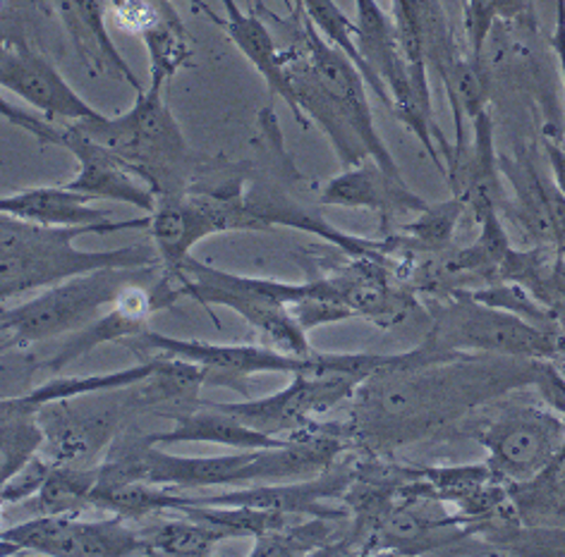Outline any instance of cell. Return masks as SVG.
Returning a JSON list of instances; mask_svg holds the SVG:
<instances>
[{
  "label": "cell",
  "instance_id": "1",
  "mask_svg": "<svg viewBox=\"0 0 565 557\" xmlns=\"http://www.w3.org/2000/svg\"><path fill=\"white\" fill-rule=\"evenodd\" d=\"M544 362L441 352L424 340L360 385L350 399L352 442L386 454L427 440L491 399L536 385Z\"/></svg>",
  "mask_w": 565,
  "mask_h": 557
},
{
  "label": "cell",
  "instance_id": "2",
  "mask_svg": "<svg viewBox=\"0 0 565 557\" xmlns=\"http://www.w3.org/2000/svg\"><path fill=\"white\" fill-rule=\"evenodd\" d=\"M118 231H149V213L130 221H104L96 225L55 227L0 216V297L15 299L24 292L53 288L102 268H145L161 266L153 242H137L130 247L89 251L77 249L75 239L84 235H110Z\"/></svg>",
  "mask_w": 565,
  "mask_h": 557
},
{
  "label": "cell",
  "instance_id": "3",
  "mask_svg": "<svg viewBox=\"0 0 565 557\" xmlns=\"http://www.w3.org/2000/svg\"><path fill=\"white\" fill-rule=\"evenodd\" d=\"M168 276L175 280L182 299H194L206 311L211 307L231 309L237 317L245 319V323L259 335V342H264V345L298 356L312 354L315 345L309 342V333H305V328L292 317L290 307L312 294L343 304L338 299L335 280L331 276L309 282L252 278L202 264L194 256L182 261Z\"/></svg>",
  "mask_w": 565,
  "mask_h": 557
},
{
  "label": "cell",
  "instance_id": "4",
  "mask_svg": "<svg viewBox=\"0 0 565 557\" xmlns=\"http://www.w3.org/2000/svg\"><path fill=\"white\" fill-rule=\"evenodd\" d=\"M355 26L358 51L370 73V89L419 139L431 163L446 178L454 147L446 144L434 120L429 69L409 63L393 12H386L376 0H355Z\"/></svg>",
  "mask_w": 565,
  "mask_h": 557
},
{
  "label": "cell",
  "instance_id": "5",
  "mask_svg": "<svg viewBox=\"0 0 565 557\" xmlns=\"http://www.w3.org/2000/svg\"><path fill=\"white\" fill-rule=\"evenodd\" d=\"M77 125L84 135L132 168L159 199L190 190L200 175V161L166 106L163 89L145 87L122 116L104 113L102 118Z\"/></svg>",
  "mask_w": 565,
  "mask_h": 557
},
{
  "label": "cell",
  "instance_id": "6",
  "mask_svg": "<svg viewBox=\"0 0 565 557\" xmlns=\"http://www.w3.org/2000/svg\"><path fill=\"white\" fill-rule=\"evenodd\" d=\"M161 274V266L102 268L41 290L18 307H6L0 313L3 352H26L79 333L102 319L125 290L159 280Z\"/></svg>",
  "mask_w": 565,
  "mask_h": 557
},
{
  "label": "cell",
  "instance_id": "7",
  "mask_svg": "<svg viewBox=\"0 0 565 557\" xmlns=\"http://www.w3.org/2000/svg\"><path fill=\"white\" fill-rule=\"evenodd\" d=\"M401 356L403 352H319L317 366L290 376L286 388L259 399L225 403L223 407L257 431L286 440L317 424L321 414L355 397L366 378L395 364Z\"/></svg>",
  "mask_w": 565,
  "mask_h": 557
},
{
  "label": "cell",
  "instance_id": "8",
  "mask_svg": "<svg viewBox=\"0 0 565 557\" xmlns=\"http://www.w3.org/2000/svg\"><path fill=\"white\" fill-rule=\"evenodd\" d=\"M427 342L436 350L454 354L548 362H561L565 356L561 325H536L513 311L479 302L468 290H458L434 304Z\"/></svg>",
  "mask_w": 565,
  "mask_h": 557
},
{
  "label": "cell",
  "instance_id": "9",
  "mask_svg": "<svg viewBox=\"0 0 565 557\" xmlns=\"http://www.w3.org/2000/svg\"><path fill=\"white\" fill-rule=\"evenodd\" d=\"M245 192L247 180L245 175H237L225 182H194L185 192L159 199L157 208L149 213L147 233L159 251L166 274L190 259L192 249L209 237L249 231L259 233L247 208Z\"/></svg>",
  "mask_w": 565,
  "mask_h": 557
},
{
  "label": "cell",
  "instance_id": "10",
  "mask_svg": "<svg viewBox=\"0 0 565 557\" xmlns=\"http://www.w3.org/2000/svg\"><path fill=\"white\" fill-rule=\"evenodd\" d=\"M125 345H130L139 354H161L190 362L200 368L202 385L228 388L245 399L249 397V378L262 374L295 376L302 374V371H312L319 360L317 350L307 356H298L268 347L264 342L182 340L157 331L141 333L125 342Z\"/></svg>",
  "mask_w": 565,
  "mask_h": 557
},
{
  "label": "cell",
  "instance_id": "11",
  "mask_svg": "<svg viewBox=\"0 0 565 557\" xmlns=\"http://www.w3.org/2000/svg\"><path fill=\"white\" fill-rule=\"evenodd\" d=\"M472 436L487 450L491 474L515 485L554 464L565 440V419L548 405L511 407L477 426Z\"/></svg>",
  "mask_w": 565,
  "mask_h": 557
},
{
  "label": "cell",
  "instance_id": "12",
  "mask_svg": "<svg viewBox=\"0 0 565 557\" xmlns=\"http://www.w3.org/2000/svg\"><path fill=\"white\" fill-rule=\"evenodd\" d=\"M3 555L36 553L51 557H118L151 555L145 536L130 522L110 514L104 519H84L82 514H32L30 519L12 524L0 534Z\"/></svg>",
  "mask_w": 565,
  "mask_h": 557
},
{
  "label": "cell",
  "instance_id": "13",
  "mask_svg": "<svg viewBox=\"0 0 565 557\" xmlns=\"http://www.w3.org/2000/svg\"><path fill=\"white\" fill-rule=\"evenodd\" d=\"M295 18L300 22L298 36H295V49H298L309 67L315 69L317 77L323 82V87L331 92L335 104L341 106L343 116L348 118L350 127L355 130L360 141L364 144L370 159L376 161L393 178H403L398 163H395L391 149L386 147L384 137L379 135L376 122L372 116V101H370V84H366L364 75L355 67L343 51L331 46L323 39L317 26L309 22L305 12L295 6Z\"/></svg>",
  "mask_w": 565,
  "mask_h": 557
},
{
  "label": "cell",
  "instance_id": "14",
  "mask_svg": "<svg viewBox=\"0 0 565 557\" xmlns=\"http://www.w3.org/2000/svg\"><path fill=\"white\" fill-rule=\"evenodd\" d=\"M0 87L20 96L39 116L53 122H87L104 116L89 101H84V96L73 89V84L44 55L18 39H3L0 46Z\"/></svg>",
  "mask_w": 565,
  "mask_h": 557
},
{
  "label": "cell",
  "instance_id": "15",
  "mask_svg": "<svg viewBox=\"0 0 565 557\" xmlns=\"http://www.w3.org/2000/svg\"><path fill=\"white\" fill-rule=\"evenodd\" d=\"M355 446L350 426L312 424L286 438L276 448L254 450L252 460L237 471L235 489L257 483H290L317 479Z\"/></svg>",
  "mask_w": 565,
  "mask_h": 557
},
{
  "label": "cell",
  "instance_id": "16",
  "mask_svg": "<svg viewBox=\"0 0 565 557\" xmlns=\"http://www.w3.org/2000/svg\"><path fill=\"white\" fill-rule=\"evenodd\" d=\"M501 173L513 190V202L505 204L532 245L561 249L565 245V194L554 175L542 173L530 151L515 156L501 153Z\"/></svg>",
  "mask_w": 565,
  "mask_h": 557
},
{
  "label": "cell",
  "instance_id": "17",
  "mask_svg": "<svg viewBox=\"0 0 565 557\" xmlns=\"http://www.w3.org/2000/svg\"><path fill=\"white\" fill-rule=\"evenodd\" d=\"M49 6L53 15L58 18L70 44H73L79 63L94 77L122 82L135 92L145 89L130 63L125 61L122 51L108 34L106 0H49Z\"/></svg>",
  "mask_w": 565,
  "mask_h": 557
},
{
  "label": "cell",
  "instance_id": "18",
  "mask_svg": "<svg viewBox=\"0 0 565 557\" xmlns=\"http://www.w3.org/2000/svg\"><path fill=\"white\" fill-rule=\"evenodd\" d=\"M470 127V144L458 156L456 163L448 168L446 182L479 223L487 213L505 208V196L501 153L497 151V139H493L491 108L487 106L482 113H477Z\"/></svg>",
  "mask_w": 565,
  "mask_h": 557
},
{
  "label": "cell",
  "instance_id": "19",
  "mask_svg": "<svg viewBox=\"0 0 565 557\" xmlns=\"http://www.w3.org/2000/svg\"><path fill=\"white\" fill-rule=\"evenodd\" d=\"M319 204L335 208L376 211L386 227L395 216L419 213L429 202L422 199L405 180L388 175L376 161L366 159L360 165L343 168L341 175L323 184L319 192Z\"/></svg>",
  "mask_w": 565,
  "mask_h": 557
},
{
  "label": "cell",
  "instance_id": "20",
  "mask_svg": "<svg viewBox=\"0 0 565 557\" xmlns=\"http://www.w3.org/2000/svg\"><path fill=\"white\" fill-rule=\"evenodd\" d=\"M127 452H132L141 479L180 491L216 489V485L235 489L237 471L254 457V450L221 457H178L161 446H151L145 438L135 448H127Z\"/></svg>",
  "mask_w": 565,
  "mask_h": 557
},
{
  "label": "cell",
  "instance_id": "21",
  "mask_svg": "<svg viewBox=\"0 0 565 557\" xmlns=\"http://www.w3.org/2000/svg\"><path fill=\"white\" fill-rule=\"evenodd\" d=\"M393 20L415 67L434 69L441 79L460 58L441 0H393Z\"/></svg>",
  "mask_w": 565,
  "mask_h": 557
},
{
  "label": "cell",
  "instance_id": "22",
  "mask_svg": "<svg viewBox=\"0 0 565 557\" xmlns=\"http://www.w3.org/2000/svg\"><path fill=\"white\" fill-rule=\"evenodd\" d=\"M225 18L216 22V26L228 34L231 44L245 55V61L257 69L259 77L264 79L268 94L274 98H280L286 104L295 118L302 127H309L305 116L298 108V101H295L290 82L286 75V67H282V51L278 49L274 34L268 32V26L259 18L257 10H243L237 6V0H221Z\"/></svg>",
  "mask_w": 565,
  "mask_h": 557
},
{
  "label": "cell",
  "instance_id": "23",
  "mask_svg": "<svg viewBox=\"0 0 565 557\" xmlns=\"http://www.w3.org/2000/svg\"><path fill=\"white\" fill-rule=\"evenodd\" d=\"M151 446H175V442H214V446L233 450H266L280 446V438H271L257 428L237 419L223 405L206 403L204 407L178 414L171 431L145 436Z\"/></svg>",
  "mask_w": 565,
  "mask_h": 557
},
{
  "label": "cell",
  "instance_id": "24",
  "mask_svg": "<svg viewBox=\"0 0 565 557\" xmlns=\"http://www.w3.org/2000/svg\"><path fill=\"white\" fill-rule=\"evenodd\" d=\"M0 213L55 227H79L110 221L106 211L94 206V199L70 190L67 184H61V188H26L6 194L0 199Z\"/></svg>",
  "mask_w": 565,
  "mask_h": 557
},
{
  "label": "cell",
  "instance_id": "25",
  "mask_svg": "<svg viewBox=\"0 0 565 557\" xmlns=\"http://www.w3.org/2000/svg\"><path fill=\"white\" fill-rule=\"evenodd\" d=\"M161 364H163L161 354H145V362L139 360V364L130 368L110 371V374H92V376H55L34 385L32 390H26L18 397L26 407L41 411L51 405L73 403V399H79V397L125 390V388H135V385H141V383H149L153 376H157Z\"/></svg>",
  "mask_w": 565,
  "mask_h": 557
},
{
  "label": "cell",
  "instance_id": "26",
  "mask_svg": "<svg viewBox=\"0 0 565 557\" xmlns=\"http://www.w3.org/2000/svg\"><path fill=\"white\" fill-rule=\"evenodd\" d=\"M49 446V431L39 409L26 407L18 395L0 403V476L10 479Z\"/></svg>",
  "mask_w": 565,
  "mask_h": 557
},
{
  "label": "cell",
  "instance_id": "27",
  "mask_svg": "<svg viewBox=\"0 0 565 557\" xmlns=\"http://www.w3.org/2000/svg\"><path fill=\"white\" fill-rule=\"evenodd\" d=\"M159 524L139 528L151 555H211L231 540L218 526L185 512H163Z\"/></svg>",
  "mask_w": 565,
  "mask_h": 557
},
{
  "label": "cell",
  "instance_id": "28",
  "mask_svg": "<svg viewBox=\"0 0 565 557\" xmlns=\"http://www.w3.org/2000/svg\"><path fill=\"white\" fill-rule=\"evenodd\" d=\"M338 522L343 519L295 517L276 532L254 538L249 555H338L348 538L338 532Z\"/></svg>",
  "mask_w": 565,
  "mask_h": 557
},
{
  "label": "cell",
  "instance_id": "29",
  "mask_svg": "<svg viewBox=\"0 0 565 557\" xmlns=\"http://www.w3.org/2000/svg\"><path fill=\"white\" fill-rule=\"evenodd\" d=\"M465 211L468 206L456 194L448 202L424 206L415 221L401 227L403 235H395L401 254H441L454 249V235Z\"/></svg>",
  "mask_w": 565,
  "mask_h": 557
},
{
  "label": "cell",
  "instance_id": "30",
  "mask_svg": "<svg viewBox=\"0 0 565 557\" xmlns=\"http://www.w3.org/2000/svg\"><path fill=\"white\" fill-rule=\"evenodd\" d=\"M98 476H102V464H55L44 489L32 497L34 514H82L94 510L92 495Z\"/></svg>",
  "mask_w": 565,
  "mask_h": 557
},
{
  "label": "cell",
  "instance_id": "31",
  "mask_svg": "<svg viewBox=\"0 0 565 557\" xmlns=\"http://www.w3.org/2000/svg\"><path fill=\"white\" fill-rule=\"evenodd\" d=\"M527 0H465L462 30L472 61L482 63L489 39L499 22H525Z\"/></svg>",
  "mask_w": 565,
  "mask_h": 557
},
{
  "label": "cell",
  "instance_id": "32",
  "mask_svg": "<svg viewBox=\"0 0 565 557\" xmlns=\"http://www.w3.org/2000/svg\"><path fill=\"white\" fill-rule=\"evenodd\" d=\"M295 6L305 12L309 22L317 26V32L327 39L331 46L343 51L348 58L355 63V67L364 75L366 84H370V73H366V65L358 51L355 20H350L335 0H295Z\"/></svg>",
  "mask_w": 565,
  "mask_h": 557
},
{
  "label": "cell",
  "instance_id": "33",
  "mask_svg": "<svg viewBox=\"0 0 565 557\" xmlns=\"http://www.w3.org/2000/svg\"><path fill=\"white\" fill-rule=\"evenodd\" d=\"M58 464L53 460L51 454L41 452L36 454L34 460L26 462L22 469H18L15 474L10 479L3 481V505H20L26 503V500H32L39 495V491L44 489V483L49 481L53 467Z\"/></svg>",
  "mask_w": 565,
  "mask_h": 557
},
{
  "label": "cell",
  "instance_id": "34",
  "mask_svg": "<svg viewBox=\"0 0 565 557\" xmlns=\"http://www.w3.org/2000/svg\"><path fill=\"white\" fill-rule=\"evenodd\" d=\"M185 3H190L194 12H202V15H204V18H209V20L214 22V24L218 22V15H216V12L211 10V8L204 3V0H185Z\"/></svg>",
  "mask_w": 565,
  "mask_h": 557
}]
</instances>
